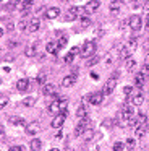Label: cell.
<instances>
[{"mask_svg":"<svg viewBox=\"0 0 149 151\" xmlns=\"http://www.w3.org/2000/svg\"><path fill=\"white\" fill-rule=\"evenodd\" d=\"M99 5H100L99 0H91V2H87V4L84 5V10H86V13H94V12H97Z\"/></svg>","mask_w":149,"mask_h":151,"instance_id":"cell-11","label":"cell"},{"mask_svg":"<svg viewBox=\"0 0 149 151\" xmlns=\"http://www.w3.org/2000/svg\"><path fill=\"white\" fill-rule=\"evenodd\" d=\"M146 60H149V50H148V54H146Z\"/></svg>","mask_w":149,"mask_h":151,"instance_id":"cell-55","label":"cell"},{"mask_svg":"<svg viewBox=\"0 0 149 151\" xmlns=\"http://www.w3.org/2000/svg\"><path fill=\"white\" fill-rule=\"evenodd\" d=\"M99 62V57H92V59L87 62V67H92V65H96V63Z\"/></svg>","mask_w":149,"mask_h":151,"instance_id":"cell-42","label":"cell"},{"mask_svg":"<svg viewBox=\"0 0 149 151\" xmlns=\"http://www.w3.org/2000/svg\"><path fill=\"white\" fill-rule=\"evenodd\" d=\"M57 46H58V49H62V47L67 46V36H62L60 39L57 41Z\"/></svg>","mask_w":149,"mask_h":151,"instance_id":"cell-35","label":"cell"},{"mask_svg":"<svg viewBox=\"0 0 149 151\" xmlns=\"http://www.w3.org/2000/svg\"><path fill=\"white\" fill-rule=\"evenodd\" d=\"M89 24H91V20H89V18L81 17V26H83V28H87Z\"/></svg>","mask_w":149,"mask_h":151,"instance_id":"cell-38","label":"cell"},{"mask_svg":"<svg viewBox=\"0 0 149 151\" xmlns=\"http://www.w3.org/2000/svg\"><path fill=\"white\" fill-rule=\"evenodd\" d=\"M146 130H148V128H146V125H143V127H138V128H135L136 135H138L139 138H141V137H144V135H146Z\"/></svg>","mask_w":149,"mask_h":151,"instance_id":"cell-33","label":"cell"},{"mask_svg":"<svg viewBox=\"0 0 149 151\" xmlns=\"http://www.w3.org/2000/svg\"><path fill=\"white\" fill-rule=\"evenodd\" d=\"M143 101H144L143 94H141L139 91H136V93H135V96H133V99H131V104H133V106H141V104H143Z\"/></svg>","mask_w":149,"mask_h":151,"instance_id":"cell-20","label":"cell"},{"mask_svg":"<svg viewBox=\"0 0 149 151\" xmlns=\"http://www.w3.org/2000/svg\"><path fill=\"white\" fill-rule=\"evenodd\" d=\"M29 86V80L28 78H19L18 83H16V89H18L19 93H24L26 89H28Z\"/></svg>","mask_w":149,"mask_h":151,"instance_id":"cell-15","label":"cell"},{"mask_svg":"<svg viewBox=\"0 0 149 151\" xmlns=\"http://www.w3.org/2000/svg\"><path fill=\"white\" fill-rule=\"evenodd\" d=\"M2 36H3V29L0 28V37H2Z\"/></svg>","mask_w":149,"mask_h":151,"instance_id":"cell-54","label":"cell"},{"mask_svg":"<svg viewBox=\"0 0 149 151\" xmlns=\"http://www.w3.org/2000/svg\"><path fill=\"white\" fill-rule=\"evenodd\" d=\"M21 104H23V106H26V107H31V106H34V104H36V98H34V96L24 98V99L21 101Z\"/></svg>","mask_w":149,"mask_h":151,"instance_id":"cell-25","label":"cell"},{"mask_svg":"<svg viewBox=\"0 0 149 151\" xmlns=\"http://www.w3.org/2000/svg\"><path fill=\"white\" fill-rule=\"evenodd\" d=\"M71 54H74V55H76L78 52H80V47H71V50H70Z\"/></svg>","mask_w":149,"mask_h":151,"instance_id":"cell-49","label":"cell"},{"mask_svg":"<svg viewBox=\"0 0 149 151\" xmlns=\"http://www.w3.org/2000/svg\"><path fill=\"white\" fill-rule=\"evenodd\" d=\"M86 114H87V107H86V104H81L80 107H78V111H76V117L83 119V117H86Z\"/></svg>","mask_w":149,"mask_h":151,"instance_id":"cell-24","label":"cell"},{"mask_svg":"<svg viewBox=\"0 0 149 151\" xmlns=\"http://www.w3.org/2000/svg\"><path fill=\"white\" fill-rule=\"evenodd\" d=\"M42 94L44 96H57V88H55V85H44Z\"/></svg>","mask_w":149,"mask_h":151,"instance_id":"cell-13","label":"cell"},{"mask_svg":"<svg viewBox=\"0 0 149 151\" xmlns=\"http://www.w3.org/2000/svg\"><path fill=\"white\" fill-rule=\"evenodd\" d=\"M123 146H125V143H122V141H117V143L113 145V151H122Z\"/></svg>","mask_w":149,"mask_h":151,"instance_id":"cell-40","label":"cell"},{"mask_svg":"<svg viewBox=\"0 0 149 151\" xmlns=\"http://www.w3.org/2000/svg\"><path fill=\"white\" fill-rule=\"evenodd\" d=\"M47 111L50 112V114H55V115H57L58 112H60V99L50 102V104H49V107H47Z\"/></svg>","mask_w":149,"mask_h":151,"instance_id":"cell-17","label":"cell"},{"mask_svg":"<svg viewBox=\"0 0 149 151\" xmlns=\"http://www.w3.org/2000/svg\"><path fill=\"white\" fill-rule=\"evenodd\" d=\"M10 122H11L13 125H24V119H23V117H16V115L10 117Z\"/></svg>","mask_w":149,"mask_h":151,"instance_id":"cell-30","label":"cell"},{"mask_svg":"<svg viewBox=\"0 0 149 151\" xmlns=\"http://www.w3.org/2000/svg\"><path fill=\"white\" fill-rule=\"evenodd\" d=\"M136 44H138V39H136L135 36H131V37H130V41H128V44H126V47H128L130 50H133L136 47Z\"/></svg>","mask_w":149,"mask_h":151,"instance_id":"cell-32","label":"cell"},{"mask_svg":"<svg viewBox=\"0 0 149 151\" xmlns=\"http://www.w3.org/2000/svg\"><path fill=\"white\" fill-rule=\"evenodd\" d=\"M115 86H117V80H115V78H110V80H107V81H105V85H104V88H102V93H104V96H109V94H112V93H113V89H115Z\"/></svg>","mask_w":149,"mask_h":151,"instance_id":"cell-7","label":"cell"},{"mask_svg":"<svg viewBox=\"0 0 149 151\" xmlns=\"http://www.w3.org/2000/svg\"><path fill=\"white\" fill-rule=\"evenodd\" d=\"M120 2H115V0H112V2H110V12H112L113 15H117L120 12Z\"/></svg>","mask_w":149,"mask_h":151,"instance_id":"cell-26","label":"cell"},{"mask_svg":"<svg viewBox=\"0 0 149 151\" xmlns=\"http://www.w3.org/2000/svg\"><path fill=\"white\" fill-rule=\"evenodd\" d=\"M67 107H68V101L62 99L60 101V112H67Z\"/></svg>","mask_w":149,"mask_h":151,"instance_id":"cell-39","label":"cell"},{"mask_svg":"<svg viewBox=\"0 0 149 151\" xmlns=\"http://www.w3.org/2000/svg\"><path fill=\"white\" fill-rule=\"evenodd\" d=\"M87 101H89V104H92V106L102 104V101H104V93H102V91L91 93V94H87Z\"/></svg>","mask_w":149,"mask_h":151,"instance_id":"cell-4","label":"cell"},{"mask_svg":"<svg viewBox=\"0 0 149 151\" xmlns=\"http://www.w3.org/2000/svg\"><path fill=\"white\" fill-rule=\"evenodd\" d=\"M120 117L131 120V119L135 117V106H133V104H126L125 107L122 109V112H120Z\"/></svg>","mask_w":149,"mask_h":151,"instance_id":"cell-6","label":"cell"},{"mask_svg":"<svg viewBox=\"0 0 149 151\" xmlns=\"http://www.w3.org/2000/svg\"><path fill=\"white\" fill-rule=\"evenodd\" d=\"M45 78H47V76H45L44 73H41V75L37 76V83H41V85H44V83H45Z\"/></svg>","mask_w":149,"mask_h":151,"instance_id":"cell-43","label":"cell"},{"mask_svg":"<svg viewBox=\"0 0 149 151\" xmlns=\"http://www.w3.org/2000/svg\"><path fill=\"white\" fill-rule=\"evenodd\" d=\"M3 133H5V132H3V127L0 125V137H3Z\"/></svg>","mask_w":149,"mask_h":151,"instance_id":"cell-52","label":"cell"},{"mask_svg":"<svg viewBox=\"0 0 149 151\" xmlns=\"http://www.w3.org/2000/svg\"><path fill=\"white\" fill-rule=\"evenodd\" d=\"M50 151H58V150H57V148H52V150H50Z\"/></svg>","mask_w":149,"mask_h":151,"instance_id":"cell-56","label":"cell"},{"mask_svg":"<svg viewBox=\"0 0 149 151\" xmlns=\"http://www.w3.org/2000/svg\"><path fill=\"white\" fill-rule=\"evenodd\" d=\"M58 15H60V10L57 7H52L45 12V18L47 20H55V18H58Z\"/></svg>","mask_w":149,"mask_h":151,"instance_id":"cell-16","label":"cell"},{"mask_svg":"<svg viewBox=\"0 0 149 151\" xmlns=\"http://www.w3.org/2000/svg\"><path fill=\"white\" fill-rule=\"evenodd\" d=\"M135 146H136V140L128 138V140H126V148H128V150H135Z\"/></svg>","mask_w":149,"mask_h":151,"instance_id":"cell-36","label":"cell"},{"mask_svg":"<svg viewBox=\"0 0 149 151\" xmlns=\"http://www.w3.org/2000/svg\"><path fill=\"white\" fill-rule=\"evenodd\" d=\"M91 78H92V80H99V75L94 73V72H91Z\"/></svg>","mask_w":149,"mask_h":151,"instance_id":"cell-50","label":"cell"},{"mask_svg":"<svg viewBox=\"0 0 149 151\" xmlns=\"http://www.w3.org/2000/svg\"><path fill=\"white\" fill-rule=\"evenodd\" d=\"M139 73H141V75L148 80L149 78V63H144V65L141 67V70H139Z\"/></svg>","mask_w":149,"mask_h":151,"instance_id":"cell-31","label":"cell"},{"mask_svg":"<svg viewBox=\"0 0 149 151\" xmlns=\"http://www.w3.org/2000/svg\"><path fill=\"white\" fill-rule=\"evenodd\" d=\"M39 26H41V23H39L37 18H34V20H31L28 23V31H31V33H36V31L39 29Z\"/></svg>","mask_w":149,"mask_h":151,"instance_id":"cell-19","label":"cell"},{"mask_svg":"<svg viewBox=\"0 0 149 151\" xmlns=\"http://www.w3.org/2000/svg\"><path fill=\"white\" fill-rule=\"evenodd\" d=\"M146 120H148V117H146L144 114H138L136 117H133L131 119V124H133V127L135 128H138V127H143V125H146Z\"/></svg>","mask_w":149,"mask_h":151,"instance_id":"cell-9","label":"cell"},{"mask_svg":"<svg viewBox=\"0 0 149 151\" xmlns=\"http://www.w3.org/2000/svg\"><path fill=\"white\" fill-rule=\"evenodd\" d=\"M8 151H24V148L23 146H13V148H10Z\"/></svg>","mask_w":149,"mask_h":151,"instance_id":"cell-47","label":"cell"},{"mask_svg":"<svg viewBox=\"0 0 149 151\" xmlns=\"http://www.w3.org/2000/svg\"><path fill=\"white\" fill-rule=\"evenodd\" d=\"M67 13L68 15L65 17V20L73 21V20H76L78 17H84V15H86V10H84V7H70Z\"/></svg>","mask_w":149,"mask_h":151,"instance_id":"cell-2","label":"cell"},{"mask_svg":"<svg viewBox=\"0 0 149 151\" xmlns=\"http://www.w3.org/2000/svg\"><path fill=\"white\" fill-rule=\"evenodd\" d=\"M18 7H19V10L23 12V15H28L32 8V0H24V2H21Z\"/></svg>","mask_w":149,"mask_h":151,"instance_id":"cell-12","label":"cell"},{"mask_svg":"<svg viewBox=\"0 0 149 151\" xmlns=\"http://www.w3.org/2000/svg\"><path fill=\"white\" fill-rule=\"evenodd\" d=\"M125 67H126V70H128V72H135V68H136V62L131 59V57H128V59L125 60Z\"/></svg>","mask_w":149,"mask_h":151,"instance_id":"cell-23","label":"cell"},{"mask_svg":"<svg viewBox=\"0 0 149 151\" xmlns=\"http://www.w3.org/2000/svg\"><path fill=\"white\" fill-rule=\"evenodd\" d=\"M99 2H100V0H99Z\"/></svg>","mask_w":149,"mask_h":151,"instance_id":"cell-59","label":"cell"},{"mask_svg":"<svg viewBox=\"0 0 149 151\" xmlns=\"http://www.w3.org/2000/svg\"><path fill=\"white\" fill-rule=\"evenodd\" d=\"M135 83H136V86H138V88H141V86H143V85H144V83H146V78H144V76L141 75V73H136Z\"/></svg>","mask_w":149,"mask_h":151,"instance_id":"cell-27","label":"cell"},{"mask_svg":"<svg viewBox=\"0 0 149 151\" xmlns=\"http://www.w3.org/2000/svg\"><path fill=\"white\" fill-rule=\"evenodd\" d=\"M74 81H76V75H67L62 80V86L63 88H70V86L74 85Z\"/></svg>","mask_w":149,"mask_h":151,"instance_id":"cell-14","label":"cell"},{"mask_svg":"<svg viewBox=\"0 0 149 151\" xmlns=\"http://www.w3.org/2000/svg\"><path fill=\"white\" fill-rule=\"evenodd\" d=\"M131 93H133V88H131V86H125V88H123V94H125V96H130Z\"/></svg>","mask_w":149,"mask_h":151,"instance_id":"cell-41","label":"cell"},{"mask_svg":"<svg viewBox=\"0 0 149 151\" xmlns=\"http://www.w3.org/2000/svg\"><path fill=\"white\" fill-rule=\"evenodd\" d=\"M65 119H67V112H58V114L54 117V120H52V127H54V128H60L62 125H63Z\"/></svg>","mask_w":149,"mask_h":151,"instance_id":"cell-8","label":"cell"},{"mask_svg":"<svg viewBox=\"0 0 149 151\" xmlns=\"http://www.w3.org/2000/svg\"><path fill=\"white\" fill-rule=\"evenodd\" d=\"M128 4H130V7H131V8H136L139 5V0H128Z\"/></svg>","mask_w":149,"mask_h":151,"instance_id":"cell-44","label":"cell"},{"mask_svg":"<svg viewBox=\"0 0 149 151\" xmlns=\"http://www.w3.org/2000/svg\"><path fill=\"white\" fill-rule=\"evenodd\" d=\"M39 132H41V124H39V122H32V124L26 125V133L31 135V137L37 135Z\"/></svg>","mask_w":149,"mask_h":151,"instance_id":"cell-10","label":"cell"},{"mask_svg":"<svg viewBox=\"0 0 149 151\" xmlns=\"http://www.w3.org/2000/svg\"><path fill=\"white\" fill-rule=\"evenodd\" d=\"M8 98L6 96H0V109H5L6 106H8Z\"/></svg>","mask_w":149,"mask_h":151,"instance_id":"cell-34","label":"cell"},{"mask_svg":"<svg viewBox=\"0 0 149 151\" xmlns=\"http://www.w3.org/2000/svg\"><path fill=\"white\" fill-rule=\"evenodd\" d=\"M146 128H148V130H149V119H148V120H146Z\"/></svg>","mask_w":149,"mask_h":151,"instance_id":"cell-53","label":"cell"},{"mask_svg":"<svg viewBox=\"0 0 149 151\" xmlns=\"http://www.w3.org/2000/svg\"><path fill=\"white\" fill-rule=\"evenodd\" d=\"M96 50H97L96 41L89 39L83 44V47H81V57H83V59H89V57H92L94 54H96Z\"/></svg>","mask_w":149,"mask_h":151,"instance_id":"cell-1","label":"cell"},{"mask_svg":"<svg viewBox=\"0 0 149 151\" xmlns=\"http://www.w3.org/2000/svg\"><path fill=\"white\" fill-rule=\"evenodd\" d=\"M89 124H91L89 117H83V119H81L80 124L76 125V128H74V137H81V135L84 133V130L89 127Z\"/></svg>","mask_w":149,"mask_h":151,"instance_id":"cell-3","label":"cell"},{"mask_svg":"<svg viewBox=\"0 0 149 151\" xmlns=\"http://www.w3.org/2000/svg\"><path fill=\"white\" fill-rule=\"evenodd\" d=\"M146 28L149 29V13H148V17H146Z\"/></svg>","mask_w":149,"mask_h":151,"instance_id":"cell-51","label":"cell"},{"mask_svg":"<svg viewBox=\"0 0 149 151\" xmlns=\"http://www.w3.org/2000/svg\"><path fill=\"white\" fill-rule=\"evenodd\" d=\"M0 2H2V0H0Z\"/></svg>","mask_w":149,"mask_h":151,"instance_id":"cell-58","label":"cell"},{"mask_svg":"<svg viewBox=\"0 0 149 151\" xmlns=\"http://www.w3.org/2000/svg\"><path fill=\"white\" fill-rule=\"evenodd\" d=\"M74 60V54H71V52H68L67 55H65V59H63V62L65 63H71Z\"/></svg>","mask_w":149,"mask_h":151,"instance_id":"cell-37","label":"cell"},{"mask_svg":"<svg viewBox=\"0 0 149 151\" xmlns=\"http://www.w3.org/2000/svg\"><path fill=\"white\" fill-rule=\"evenodd\" d=\"M144 12H146V13H149V0H146V2H144Z\"/></svg>","mask_w":149,"mask_h":151,"instance_id":"cell-48","label":"cell"},{"mask_svg":"<svg viewBox=\"0 0 149 151\" xmlns=\"http://www.w3.org/2000/svg\"><path fill=\"white\" fill-rule=\"evenodd\" d=\"M128 24H130V28H131L135 33H138V31L141 29V26H143L141 17H138V15H133V17L128 20Z\"/></svg>","mask_w":149,"mask_h":151,"instance_id":"cell-5","label":"cell"},{"mask_svg":"<svg viewBox=\"0 0 149 151\" xmlns=\"http://www.w3.org/2000/svg\"><path fill=\"white\" fill-rule=\"evenodd\" d=\"M45 50H47L49 54H54V55H55V54H57L60 49H58L57 42H55V41H52V42H49L47 46H45Z\"/></svg>","mask_w":149,"mask_h":151,"instance_id":"cell-21","label":"cell"},{"mask_svg":"<svg viewBox=\"0 0 149 151\" xmlns=\"http://www.w3.org/2000/svg\"><path fill=\"white\" fill-rule=\"evenodd\" d=\"M120 59H123V60H126L128 57H131V50L128 49L126 46H123V47H120Z\"/></svg>","mask_w":149,"mask_h":151,"instance_id":"cell-22","label":"cell"},{"mask_svg":"<svg viewBox=\"0 0 149 151\" xmlns=\"http://www.w3.org/2000/svg\"><path fill=\"white\" fill-rule=\"evenodd\" d=\"M36 50H37V46H36V44H32V46H28L26 47V55L28 57H31V55H36Z\"/></svg>","mask_w":149,"mask_h":151,"instance_id":"cell-29","label":"cell"},{"mask_svg":"<svg viewBox=\"0 0 149 151\" xmlns=\"http://www.w3.org/2000/svg\"><path fill=\"white\" fill-rule=\"evenodd\" d=\"M18 28H19V31H24L26 29V21H19Z\"/></svg>","mask_w":149,"mask_h":151,"instance_id":"cell-46","label":"cell"},{"mask_svg":"<svg viewBox=\"0 0 149 151\" xmlns=\"http://www.w3.org/2000/svg\"><path fill=\"white\" fill-rule=\"evenodd\" d=\"M15 5H19V0H10V5H8V8H13Z\"/></svg>","mask_w":149,"mask_h":151,"instance_id":"cell-45","label":"cell"},{"mask_svg":"<svg viewBox=\"0 0 149 151\" xmlns=\"http://www.w3.org/2000/svg\"><path fill=\"white\" fill-rule=\"evenodd\" d=\"M83 137H84V140H86V141L92 140V137H94V130H92V128H91V127H87L86 130H84Z\"/></svg>","mask_w":149,"mask_h":151,"instance_id":"cell-28","label":"cell"},{"mask_svg":"<svg viewBox=\"0 0 149 151\" xmlns=\"http://www.w3.org/2000/svg\"><path fill=\"white\" fill-rule=\"evenodd\" d=\"M0 85H2V81H0Z\"/></svg>","mask_w":149,"mask_h":151,"instance_id":"cell-57","label":"cell"},{"mask_svg":"<svg viewBox=\"0 0 149 151\" xmlns=\"http://www.w3.org/2000/svg\"><path fill=\"white\" fill-rule=\"evenodd\" d=\"M42 148V141L37 140V138H32V141L29 143V150L31 151H41Z\"/></svg>","mask_w":149,"mask_h":151,"instance_id":"cell-18","label":"cell"}]
</instances>
